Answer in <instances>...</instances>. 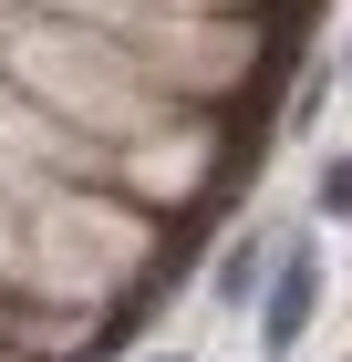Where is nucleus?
<instances>
[{"label":"nucleus","instance_id":"f257e3e1","mask_svg":"<svg viewBox=\"0 0 352 362\" xmlns=\"http://www.w3.org/2000/svg\"><path fill=\"white\" fill-rule=\"evenodd\" d=\"M311 300H322V259H311V249H290V269H280L270 310H259V352H290V341L311 332Z\"/></svg>","mask_w":352,"mask_h":362},{"label":"nucleus","instance_id":"f03ea898","mask_svg":"<svg viewBox=\"0 0 352 362\" xmlns=\"http://www.w3.org/2000/svg\"><path fill=\"white\" fill-rule=\"evenodd\" d=\"M322 218H352V156H342V166H322Z\"/></svg>","mask_w":352,"mask_h":362}]
</instances>
